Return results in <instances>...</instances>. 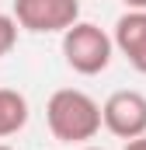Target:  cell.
Segmentation results:
<instances>
[{"label":"cell","instance_id":"2","mask_svg":"<svg viewBox=\"0 0 146 150\" xmlns=\"http://www.w3.org/2000/svg\"><path fill=\"white\" fill-rule=\"evenodd\" d=\"M111 56H115V38L91 25V21H77L73 28L63 32V59L73 74L80 77H98L108 70Z\"/></svg>","mask_w":146,"mask_h":150},{"label":"cell","instance_id":"4","mask_svg":"<svg viewBox=\"0 0 146 150\" xmlns=\"http://www.w3.org/2000/svg\"><path fill=\"white\" fill-rule=\"evenodd\" d=\"M101 115H105V129L118 140H136V136H146V94L143 91H115L108 94V101L101 105Z\"/></svg>","mask_w":146,"mask_h":150},{"label":"cell","instance_id":"11","mask_svg":"<svg viewBox=\"0 0 146 150\" xmlns=\"http://www.w3.org/2000/svg\"><path fill=\"white\" fill-rule=\"evenodd\" d=\"M0 150H14V147H7V143H0Z\"/></svg>","mask_w":146,"mask_h":150},{"label":"cell","instance_id":"8","mask_svg":"<svg viewBox=\"0 0 146 150\" xmlns=\"http://www.w3.org/2000/svg\"><path fill=\"white\" fill-rule=\"evenodd\" d=\"M122 150H146V136H136V140H125Z\"/></svg>","mask_w":146,"mask_h":150},{"label":"cell","instance_id":"9","mask_svg":"<svg viewBox=\"0 0 146 150\" xmlns=\"http://www.w3.org/2000/svg\"><path fill=\"white\" fill-rule=\"evenodd\" d=\"M129 11H146V0H122Z\"/></svg>","mask_w":146,"mask_h":150},{"label":"cell","instance_id":"5","mask_svg":"<svg viewBox=\"0 0 146 150\" xmlns=\"http://www.w3.org/2000/svg\"><path fill=\"white\" fill-rule=\"evenodd\" d=\"M111 38H115V49L129 59V67L146 77V11H125L115 21Z\"/></svg>","mask_w":146,"mask_h":150},{"label":"cell","instance_id":"7","mask_svg":"<svg viewBox=\"0 0 146 150\" xmlns=\"http://www.w3.org/2000/svg\"><path fill=\"white\" fill-rule=\"evenodd\" d=\"M18 28H21V25H18L14 14H0V59L18 45Z\"/></svg>","mask_w":146,"mask_h":150},{"label":"cell","instance_id":"3","mask_svg":"<svg viewBox=\"0 0 146 150\" xmlns=\"http://www.w3.org/2000/svg\"><path fill=\"white\" fill-rule=\"evenodd\" d=\"M18 25L35 35H52L66 32L80 21V0H14Z\"/></svg>","mask_w":146,"mask_h":150},{"label":"cell","instance_id":"1","mask_svg":"<svg viewBox=\"0 0 146 150\" xmlns=\"http://www.w3.org/2000/svg\"><path fill=\"white\" fill-rule=\"evenodd\" d=\"M45 122H49V133L59 143H80L84 147V143H91L101 133L105 115H101V105L87 91L59 87L45 101Z\"/></svg>","mask_w":146,"mask_h":150},{"label":"cell","instance_id":"6","mask_svg":"<svg viewBox=\"0 0 146 150\" xmlns=\"http://www.w3.org/2000/svg\"><path fill=\"white\" fill-rule=\"evenodd\" d=\"M28 98L21 91H11V87H0V140L21 133L28 126Z\"/></svg>","mask_w":146,"mask_h":150},{"label":"cell","instance_id":"10","mask_svg":"<svg viewBox=\"0 0 146 150\" xmlns=\"http://www.w3.org/2000/svg\"><path fill=\"white\" fill-rule=\"evenodd\" d=\"M80 150H105V147H91V143H84V147H80Z\"/></svg>","mask_w":146,"mask_h":150}]
</instances>
